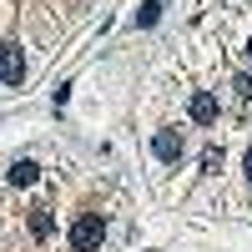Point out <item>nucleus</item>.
Listing matches in <instances>:
<instances>
[{"label":"nucleus","mask_w":252,"mask_h":252,"mask_svg":"<svg viewBox=\"0 0 252 252\" xmlns=\"http://www.w3.org/2000/svg\"><path fill=\"white\" fill-rule=\"evenodd\" d=\"M101 242H106V222H101V212H81L71 222V247L76 252H96Z\"/></svg>","instance_id":"f257e3e1"},{"label":"nucleus","mask_w":252,"mask_h":252,"mask_svg":"<svg viewBox=\"0 0 252 252\" xmlns=\"http://www.w3.org/2000/svg\"><path fill=\"white\" fill-rule=\"evenodd\" d=\"M0 81H5V86H20V81H26V56H20V46H0Z\"/></svg>","instance_id":"f03ea898"},{"label":"nucleus","mask_w":252,"mask_h":252,"mask_svg":"<svg viewBox=\"0 0 252 252\" xmlns=\"http://www.w3.org/2000/svg\"><path fill=\"white\" fill-rule=\"evenodd\" d=\"M152 152H157L161 161H182L187 146H182V136H177V131H157V136H152Z\"/></svg>","instance_id":"7ed1b4c3"},{"label":"nucleus","mask_w":252,"mask_h":252,"mask_svg":"<svg viewBox=\"0 0 252 252\" xmlns=\"http://www.w3.org/2000/svg\"><path fill=\"white\" fill-rule=\"evenodd\" d=\"M187 111H192V121H197V126H212V121H217V96L197 91V96H192V106H187Z\"/></svg>","instance_id":"20e7f679"},{"label":"nucleus","mask_w":252,"mask_h":252,"mask_svg":"<svg viewBox=\"0 0 252 252\" xmlns=\"http://www.w3.org/2000/svg\"><path fill=\"white\" fill-rule=\"evenodd\" d=\"M35 177H40V166H35V161H15L10 172H5V182H10V187H31Z\"/></svg>","instance_id":"39448f33"},{"label":"nucleus","mask_w":252,"mask_h":252,"mask_svg":"<svg viewBox=\"0 0 252 252\" xmlns=\"http://www.w3.org/2000/svg\"><path fill=\"white\" fill-rule=\"evenodd\" d=\"M31 232L35 237H51V207H35V212H31Z\"/></svg>","instance_id":"423d86ee"},{"label":"nucleus","mask_w":252,"mask_h":252,"mask_svg":"<svg viewBox=\"0 0 252 252\" xmlns=\"http://www.w3.org/2000/svg\"><path fill=\"white\" fill-rule=\"evenodd\" d=\"M157 15H161V0H146L136 10V26H157Z\"/></svg>","instance_id":"0eeeda50"},{"label":"nucleus","mask_w":252,"mask_h":252,"mask_svg":"<svg viewBox=\"0 0 252 252\" xmlns=\"http://www.w3.org/2000/svg\"><path fill=\"white\" fill-rule=\"evenodd\" d=\"M232 91H237L242 101H252V76H237V81H232Z\"/></svg>","instance_id":"6e6552de"},{"label":"nucleus","mask_w":252,"mask_h":252,"mask_svg":"<svg viewBox=\"0 0 252 252\" xmlns=\"http://www.w3.org/2000/svg\"><path fill=\"white\" fill-rule=\"evenodd\" d=\"M202 166H207V172H217V166H222V152H217V146H207V157H202Z\"/></svg>","instance_id":"1a4fd4ad"},{"label":"nucleus","mask_w":252,"mask_h":252,"mask_svg":"<svg viewBox=\"0 0 252 252\" xmlns=\"http://www.w3.org/2000/svg\"><path fill=\"white\" fill-rule=\"evenodd\" d=\"M247 182H252V152H247Z\"/></svg>","instance_id":"9d476101"},{"label":"nucleus","mask_w":252,"mask_h":252,"mask_svg":"<svg viewBox=\"0 0 252 252\" xmlns=\"http://www.w3.org/2000/svg\"><path fill=\"white\" fill-rule=\"evenodd\" d=\"M247 61H252V40H247Z\"/></svg>","instance_id":"9b49d317"}]
</instances>
